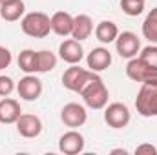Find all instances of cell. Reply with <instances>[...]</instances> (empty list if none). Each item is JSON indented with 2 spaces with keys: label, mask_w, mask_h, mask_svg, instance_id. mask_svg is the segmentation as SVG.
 <instances>
[{
  "label": "cell",
  "mask_w": 157,
  "mask_h": 155,
  "mask_svg": "<svg viewBox=\"0 0 157 155\" xmlns=\"http://www.w3.org/2000/svg\"><path fill=\"white\" fill-rule=\"evenodd\" d=\"M78 95L82 97L84 104L88 108H91V110H104V106L108 104V99H110V91H108L104 80L99 75H95V77L91 78L82 88V91Z\"/></svg>",
  "instance_id": "obj_1"
},
{
  "label": "cell",
  "mask_w": 157,
  "mask_h": 155,
  "mask_svg": "<svg viewBox=\"0 0 157 155\" xmlns=\"http://www.w3.org/2000/svg\"><path fill=\"white\" fill-rule=\"evenodd\" d=\"M20 28L24 35L31 39H46L51 31V17H48L42 11H31L26 13L20 20Z\"/></svg>",
  "instance_id": "obj_2"
},
{
  "label": "cell",
  "mask_w": 157,
  "mask_h": 155,
  "mask_svg": "<svg viewBox=\"0 0 157 155\" xmlns=\"http://www.w3.org/2000/svg\"><path fill=\"white\" fill-rule=\"evenodd\" d=\"M135 110L143 117H157V80H146L141 84Z\"/></svg>",
  "instance_id": "obj_3"
},
{
  "label": "cell",
  "mask_w": 157,
  "mask_h": 155,
  "mask_svg": "<svg viewBox=\"0 0 157 155\" xmlns=\"http://www.w3.org/2000/svg\"><path fill=\"white\" fill-rule=\"evenodd\" d=\"M97 73L86 68H80L78 64H71L64 73H62V86L73 93H80L82 88L95 77Z\"/></svg>",
  "instance_id": "obj_4"
},
{
  "label": "cell",
  "mask_w": 157,
  "mask_h": 155,
  "mask_svg": "<svg viewBox=\"0 0 157 155\" xmlns=\"http://www.w3.org/2000/svg\"><path fill=\"white\" fill-rule=\"evenodd\" d=\"M130 119H132V113H130L128 106L122 102H112V104L104 106V120L113 130L126 128L130 124Z\"/></svg>",
  "instance_id": "obj_5"
},
{
  "label": "cell",
  "mask_w": 157,
  "mask_h": 155,
  "mask_svg": "<svg viewBox=\"0 0 157 155\" xmlns=\"http://www.w3.org/2000/svg\"><path fill=\"white\" fill-rule=\"evenodd\" d=\"M126 77L133 82H146V80H157V70L143 62L139 57H133L126 64Z\"/></svg>",
  "instance_id": "obj_6"
},
{
  "label": "cell",
  "mask_w": 157,
  "mask_h": 155,
  "mask_svg": "<svg viewBox=\"0 0 157 155\" xmlns=\"http://www.w3.org/2000/svg\"><path fill=\"white\" fill-rule=\"evenodd\" d=\"M60 120H62L64 126L77 130V128H80V126L86 124V120H88V112H86V108H84L82 104H78V102H68V104H64L62 110H60Z\"/></svg>",
  "instance_id": "obj_7"
},
{
  "label": "cell",
  "mask_w": 157,
  "mask_h": 155,
  "mask_svg": "<svg viewBox=\"0 0 157 155\" xmlns=\"http://www.w3.org/2000/svg\"><path fill=\"white\" fill-rule=\"evenodd\" d=\"M42 80L39 77H35V73L31 75H26L17 82V93L22 100H28V102H33L37 100L40 95H42Z\"/></svg>",
  "instance_id": "obj_8"
},
{
  "label": "cell",
  "mask_w": 157,
  "mask_h": 155,
  "mask_svg": "<svg viewBox=\"0 0 157 155\" xmlns=\"http://www.w3.org/2000/svg\"><path fill=\"white\" fill-rule=\"evenodd\" d=\"M115 49L122 59H133L141 51V40L133 31H122L115 39Z\"/></svg>",
  "instance_id": "obj_9"
},
{
  "label": "cell",
  "mask_w": 157,
  "mask_h": 155,
  "mask_svg": "<svg viewBox=\"0 0 157 155\" xmlns=\"http://www.w3.org/2000/svg\"><path fill=\"white\" fill-rule=\"evenodd\" d=\"M86 141L82 137V133H78L77 130L70 128V131L62 133L59 139V150L64 155H78L84 152Z\"/></svg>",
  "instance_id": "obj_10"
},
{
  "label": "cell",
  "mask_w": 157,
  "mask_h": 155,
  "mask_svg": "<svg viewBox=\"0 0 157 155\" xmlns=\"http://www.w3.org/2000/svg\"><path fill=\"white\" fill-rule=\"evenodd\" d=\"M17 131L24 139H35L42 133V120L33 113H22L17 119Z\"/></svg>",
  "instance_id": "obj_11"
},
{
  "label": "cell",
  "mask_w": 157,
  "mask_h": 155,
  "mask_svg": "<svg viewBox=\"0 0 157 155\" xmlns=\"http://www.w3.org/2000/svg\"><path fill=\"white\" fill-rule=\"evenodd\" d=\"M112 53L108 47H93L88 57H86V64H88V70L95 71V73H101L104 70H108L112 66Z\"/></svg>",
  "instance_id": "obj_12"
},
{
  "label": "cell",
  "mask_w": 157,
  "mask_h": 155,
  "mask_svg": "<svg viewBox=\"0 0 157 155\" xmlns=\"http://www.w3.org/2000/svg\"><path fill=\"white\" fill-rule=\"evenodd\" d=\"M59 57L60 60H64L66 64H80V60L84 59V49L82 44L75 39H68L64 42H60L59 46Z\"/></svg>",
  "instance_id": "obj_13"
},
{
  "label": "cell",
  "mask_w": 157,
  "mask_h": 155,
  "mask_svg": "<svg viewBox=\"0 0 157 155\" xmlns=\"http://www.w3.org/2000/svg\"><path fill=\"white\" fill-rule=\"evenodd\" d=\"M22 115L18 100L11 97H2L0 99V122L2 124H15L17 119Z\"/></svg>",
  "instance_id": "obj_14"
},
{
  "label": "cell",
  "mask_w": 157,
  "mask_h": 155,
  "mask_svg": "<svg viewBox=\"0 0 157 155\" xmlns=\"http://www.w3.org/2000/svg\"><path fill=\"white\" fill-rule=\"evenodd\" d=\"M73 29V17L68 11H57L51 15V31L59 37L71 35Z\"/></svg>",
  "instance_id": "obj_15"
},
{
  "label": "cell",
  "mask_w": 157,
  "mask_h": 155,
  "mask_svg": "<svg viewBox=\"0 0 157 155\" xmlns=\"http://www.w3.org/2000/svg\"><path fill=\"white\" fill-rule=\"evenodd\" d=\"M93 33V20L90 15H77L73 17V29H71V39L78 40H88Z\"/></svg>",
  "instance_id": "obj_16"
},
{
  "label": "cell",
  "mask_w": 157,
  "mask_h": 155,
  "mask_svg": "<svg viewBox=\"0 0 157 155\" xmlns=\"http://www.w3.org/2000/svg\"><path fill=\"white\" fill-rule=\"evenodd\" d=\"M24 11H26L24 0H9V2L0 4V17L6 22H17V20H20L24 17Z\"/></svg>",
  "instance_id": "obj_17"
},
{
  "label": "cell",
  "mask_w": 157,
  "mask_h": 155,
  "mask_svg": "<svg viewBox=\"0 0 157 155\" xmlns=\"http://www.w3.org/2000/svg\"><path fill=\"white\" fill-rule=\"evenodd\" d=\"M95 37L101 44H112L119 37V28L112 20H102L95 26Z\"/></svg>",
  "instance_id": "obj_18"
},
{
  "label": "cell",
  "mask_w": 157,
  "mask_h": 155,
  "mask_svg": "<svg viewBox=\"0 0 157 155\" xmlns=\"http://www.w3.org/2000/svg\"><path fill=\"white\" fill-rule=\"evenodd\" d=\"M17 62H18V68L26 75L39 73V59H37V51L35 49H24V51H20Z\"/></svg>",
  "instance_id": "obj_19"
},
{
  "label": "cell",
  "mask_w": 157,
  "mask_h": 155,
  "mask_svg": "<svg viewBox=\"0 0 157 155\" xmlns=\"http://www.w3.org/2000/svg\"><path fill=\"white\" fill-rule=\"evenodd\" d=\"M143 37L150 44H157V7H154L143 22Z\"/></svg>",
  "instance_id": "obj_20"
},
{
  "label": "cell",
  "mask_w": 157,
  "mask_h": 155,
  "mask_svg": "<svg viewBox=\"0 0 157 155\" xmlns=\"http://www.w3.org/2000/svg\"><path fill=\"white\" fill-rule=\"evenodd\" d=\"M37 59H39V73H49L57 68V55L51 53L49 49H40L37 51Z\"/></svg>",
  "instance_id": "obj_21"
},
{
  "label": "cell",
  "mask_w": 157,
  "mask_h": 155,
  "mask_svg": "<svg viewBox=\"0 0 157 155\" xmlns=\"http://www.w3.org/2000/svg\"><path fill=\"white\" fill-rule=\"evenodd\" d=\"M121 9L128 17H139L144 11V0H121Z\"/></svg>",
  "instance_id": "obj_22"
},
{
  "label": "cell",
  "mask_w": 157,
  "mask_h": 155,
  "mask_svg": "<svg viewBox=\"0 0 157 155\" xmlns=\"http://www.w3.org/2000/svg\"><path fill=\"white\" fill-rule=\"evenodd\" d=\"M139 59H141L143 62H146L148 66H152V68L157 70V44H150V46H146V47H141Z\"/></svg>",
  "instance_id": "obj_23"
},
{
  "label": "cell",
  "mask_w": 157,
  "mask_h": 155,
  "mask_svg": "<svg viewBox=\"0 0 157 155\" xmlns=\"http://www.w3.org/2000/svg\"><path fill=\"white\" fill-rule=\"evenodd\" d=\"M13 89H17L15 80L7 75H0V97H9Z\"/></svg>",
  "instance_id": "obj_24"
},
{
  "label": "cell",
  "mask_w": 157,
  "mask_h": 155,
  "mask_svg": "<svg viewBox=\"0 0 157 155\" xmlns=\"http://www.w3.org/2000/svg\"><path fill=\"white\" fill-rule=\"evenodd\" d=\"M11 60H13V55H11V51H9L7 47L0 46V71H2V70H6V68H9Z\"/></svg>",
  "instance_id": "obj_25"
},
{
  "label": "cell",
  "mask_w": 157,
  "mask_h": 155,
  "mask_svg": "<svg viewBox=\"0 0 157 155\" xmlns=\"http://www.w3.org/2000/svg\"><path fill=\"white\" fill-rule=\"evenodd\" d=\"M135 155H157V148L150 142H143L135 148Z\"/></svg>",
  "instance_id": "obj_26"
},
{
  "label": "cell",
  "mask_w": 157,
  "mask_h": 155,
  "mask_svg": "<svg viewBox=\"0 0 157 155\" xmlns=\"http://www.w3.org/2000/svg\"><path fill=\"white\" fill-rule=\"evenodd\" d=\"M117 153L126 155V153H128V150H124V148H117V150H112V155H117Z\"/></svg>",
  "instance_id": "obj_27"
},
{
  "label": "cell",
  "mask_w": 157,
  "mask_h": 155,
  "mask_svg": "<svg viewBox=\"0 0 157 155\" xmlns=\"http://www.w3.org/2000/svg\"><path fill=\"white\" fill-rule=\"evenodd\" d=\"M4 2H9V0H0V4H4Z\"/></svg>",
  "instance_id": "obj_28"
},
{
  "label": "cell",
  "mask_w": 157,
  "mask_h": 155,
  "mask_svg": "<svg viewBox=\"0 0 157 155\" xmlns=\"http://www.w3.org/2000/svg\"><path fill=\"white\" fill-rule=\"evenodd\" d=\"M144 2H146V0H144Z\"/></svg>",
  "instance_id": "obj_29"
}]
</instances>
